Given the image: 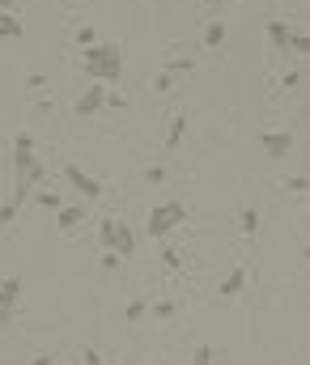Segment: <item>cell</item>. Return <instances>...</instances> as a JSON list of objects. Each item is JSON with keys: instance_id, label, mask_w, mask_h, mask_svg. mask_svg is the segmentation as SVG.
<instances>
[{"instance_id": "obj_1", "label": "cell", "mask_w": 310, "mask_h": 365, "mask_svg": "<svg viewBox=\"0 0 310 365\" xmlns=\"http://www.w3.org/2000/svg\"><path fill=\"white\" fill-rule=\"evenodd\" d=\"M85 77L102 81V85L119 81L123 77V47L119 43H94V47H85Z\"/></svg>"}, {"instance_id": "obj_2", "label": "cell", "mask_w": 310, "mask_h": 365, "mask_svg": "<svg viewBox=\"0 0 310 365\" xmlns=\"http://www.w3.org/2000/svg\"><path fill=\"white\" fill-rule=\"evenodd\" d=\"M183 221H187V208H183L179 200H166V204H157L153 217H149V238H166V234L179 230Z\"/></svg>"}, {"instance_id": "obj_3", "label": "cell", "mask_w": 310, "mask_h": 365, "mask_svg": "<svg viewBox=\"0 0 310 365\" xmlns=\"http://www.w3.org/2000/svg\"><path fill=\"white\" fill-rule=\"evenodd\" d=\"M102 106H106V85H102V81H89V85L81 89V98H77L72 111H77V115H98Z\"/></svg>"}, {"instance_id": "obj_4", "label": "cell", "mask_w": 310, "mask_h": 365, "mask_svg": "<svg viewBox=\"0 0 310 365\" xmlns=\"http://www.w3.org/2000/svg\"><path fill=\"white\" fill-rule=\"evenodd\" d=\"M64 179H68V183H72V187H77V191H81L85 200H98V196H102V183H98V179H94L89 170H81V166H72V162H68V170H64Z\"/></svg>"}, {"instance_id": "obj_5", "label": "cell", "mask_w": 310, "mask_h": 365, "mask_svg": "<svg viewBox=\"0 0 310 365\" xmlns=\"http://www.w3.org/2000/svg\"><path fill=\"white\" fill-rule=\"evenodd\" d=\"M260 145H264V153H268V157H285V153L294 149V136H289V132H264V136H260Z\"/></svg>"}, {"instance_id": "obj_6", "label": "cell", "mask_w": 310, "mask_h": 365, "mask_svg": "<svg viewBox=\"0 0 310 365\" xmlns=\"http://www.w3.org/2000/svg\"><path fill=\"white\" fill-rule=\"evenodd\" d=\"M268 43H272L277 51H289V43H294V30H289L285 21H277V17H272V21H268Z\"/></svg>"}, {"instance_id": "obj_7", "label": "cell", "mask_w": 310, "mask_h": 365, "mask_svg": "<svg viewBox=\"0 0 310 365\" xmlns=\"http://www.w3.org/2000/svg\"><path fill=\"white\" fill-rule=\"evenodd\" d=\"M98 238H102V251H115V238H119V217H102V221H98Z\"/></svg>"}, {"instance_id": "obj_8", "label": "cell", "mask_w": 310, "mask_h": 365, "mask_svg": "<svg viewBox=\"0 0 310 365\" xmlns=\"http://www.w3.org/2000/svg\"><path fill=\"white\" fill-rule=\"evenodd\" d=\"M243 289H247V272H243V268H234V272L221 281V298H238Z\"/></svg>"}, {"instance_id": "obj_9", "label": "cell", "mask_w": 310, "mask_h": 365, "mask_svg": "<svg viewBox=\"0 0 310 365\" xmlns=\"http://www.w3.org/2000/svg\"><path fill=\"white\" fill-rule=\"evenodd\" d=\"M183 136H187V115H175V123H170V132H166V149H179Z\"/></svg>"}, {"instance_id": "obj_10", "label": "cell", "mask_w": 310, "mask_h": 365, "mask_svg": "<svg viewBox=\"0 0 310 365\" xmlns=\"http://www.w3.org/2000/svg\"><path fill=\"white\" fill-rule=\"evenodd\" d=\"M81 217H85V208H60V234H72L81 225Z\"/></svg>"}, {"instance_id": "obj_11", "label": "cell", "mask_w": 310, "mask_h": 365, "mask_svg": "<svg viewBox=\"0 0 310 365\" xmlns=\"http://www.w3.org/2000/svg\"><path fill=\"white\" fill-rule=\"evenodd\" d=\"M21 30H26V26H21L13 13H0V38H21Z\"/></svg>"}, {"instance_id": "obj_12", "label": "cell", "mask_w": 310, "mask_h": 365, "mask_svg": "<svg viewBox=\"0 0 310 365\" xmlns=\"http://www.w3.org/2000/svg\"><path fill=\"white\" fill-rule=\"evenodd\" d=\"M17 293H21V281H17V276L0 281V302H4V306H13V302H17Z\"/></svg>"}, {"instance_id": "obj_13", "label": "cell", "mask_w": 310, "mask_h": 365, "mask_svg": "<svg viewBox=\"0 0 310 365\" xmlns=\"http://www.w3.org/2000/svg\"><path fill=\"white\" fill-rule=\"evenodd\" d=\"M221 43H226V26H221V21H213V26L204 30V47H221Z\"/></svg>"}, {"instance_id": "obj_14", "label": "cell", "mask_w": 310, "mask_h": 365, "mask_svg": "<svg viewBox=\"0 0 310 365\" xmlns=\"http://www.w3.org/2000/svg\"><path fill=\"white\" fill-rule=\"evenodd\" d=\"M38 204H43V208H51V213H60V208H64L55 191H38Z\"/></svg>"}, {"instance_id": "obj_15", "label": "cell", "mask_w": 310, "mask_h": 365, "mask_svg": "<svg viewBox=\"0 0 310 365\" xmlns=\"http://www.w3.org/2000/svg\"><path fill=\"white\" fill-rule=\"evenodd\" d=\"M255 230H260V213L247 208V213H243V234H255Z\"/></svg>"}, {"instance_id": "obj_16", "label": "cell", "mask_w": 310, "mask_h": 365, "mask_svg": "<svg viewBox=\"0 0 310 365\" xmlns=\"http://www.w3.org/2000/svg\"><path fill=\"white\" fill-rule=\"evenodd\" d=\"M145 315H149V306H145V302H128V323H140Z\"/></svg>"}, {"instance_id": "obj_17", "label": "cell", "mask_w": 310, "mask_h": 365, "mask_svg": "<svg viewBox=\"0 0 310 365\" xmlns=\"http://www.w3.org/2000/svg\"><path fill=\"white\" fill-rule=\"evenodd\" d=\"M289 51H298V55H310V38H306V34H294V43H289Z\"/></svg>"}, {"instance_id": "obj_18", "label": "cell", "mask_w": 310, "mask_h": 365, "mask_svg": "<svg viewBox=\"0 0 310 365\" xmlns=\"http://www.w3.org/2000/svg\"><path fill=\"white\" fill-rule=\"evenodd\" d=\"M77 43H81V47H94V26H81V30H77Z\"/></svg>"}, {"instance_id": "obj_19", "label": "cell", "mask_w": 310, "mask_h": 365, "mask_svg": "<svg viewBox=\"0 0 310 365\" xmlns=\"http://www.w3.org/2000/svg\"><path fill=\"white\" fill-rule=\"evenodd\" d=\"M192 365H213V349H209V344H204V349H196V361Z\"/></svg>"}, {"instance_id": "obj_20", "label": "cell", "mask_w": 310, "mask_h": 365, "mask_svg": "<svg viewBox=\"0 0 310 365\" xmlns=\"http://www.w3.org/2000/svg\"><path fill=\"white\" fill-rule=\"evenodd\" d=\"M153 315H157V319H170V315H175V302H157Z\"/></svg>"}, {"instance_id": "obj_21", "label": "cell", "mask_w": 310, "mask_h": 365, "mask_svg": "<svg viewBox=\"0 0 310 365\" xmlns=\"http://www.w3.org/2000/svg\"><path fill=\"white\" fill-rule=\"evenodd\" d=\"M145 179H149V183H162V179H166V170H162V166H149V170H145Z\"/></svg>"}, {"instance_id": "obj_22", "label": "cell", "mask_w": 310, "mask_h": 365, "mask_svg": "<svg viewBox=\"0 0 310 365\" xmlns=\"http://www.w3.org/2000/svg\"><path fill=\"white\" fill-rule=\"evenodd\" d=\"M162 259H166V268H175V272H179V268H183V259H179V251H166V255H162Z\"/></svg>"}, {"instance_id": "obj_23", "label": "cell", "mask_w": 310, "mask_h": 365, "mask_svg": "<svg viewBox=\"0 0 310 365\" xmlns=\"http://www.w3.org/2000/svg\"><path fill=\"white\" fill-rule=\"evenodd\" d=\"M13 217H17V204H9V208H0V225H9Z\"/></svg>"}, {"instance_id": "obj_24", "label": "cell", "mask_w": 310, "mask_h": 365, "mask_svg": "<svg viewBox=\"0 0 310 365\" xmlns=\"http://www.w3.org/2000/svg\"><path fill=\"white\" fill-rule=\"evenodd\" d=\"M9 319H13V306H4V302H0V327H4Z\"/></svg>"}, {"instance_id": "obj_25", "label": "cell", "mask_w": 310, "mask_h": 365, "mask_svg": "<svg viewBox=\"0 0 310 365\" xmlns=\"http://www.w3.org/2000/svg\"><path fill=\"white\" fill-rule=\"evenodd\" d=\"M85 365H102V357H98L94 349H85Z\"/></svg>"}, {"instance_id": "obj_26", "label": "cell", "mask_w": 310, "mask_h": 365, "mask_svg": "<svg viewBox=\"0 0 310 365\" xmlns=\"http://www.w3.org/2000/svg\"><path fill=\"white\" fill-rule=\"evenodd\" d=\"M30 365H51V357H34Z\"/></svg>"}, {"instance_id": "obj_27", "label": "cell", "mask_w": 310, "mask_h": 365, "mask_svg": "<svg viewBox=\"0 0 310 365\" xmlns=\"http://www.w3.org/2000/svg\"><path fill=\"white\" fill-rule=\"evenodd\" d=\"M13 9V0H0V13H9Z\"/></svg>"}, {"instance_id": "obj_28", "label": "cell", "mask_w": 310, "mask_h": 365, "mask_svg": "<svg viewBox=\"0 0 310 365\" xmlns=\"http://www.w3.org/2000/svg\"><path fill=\"white\" fill-rule=\"evenodd\" d=\"M306 264H310V247H306Z\"/></svg>"}]
</instances>
